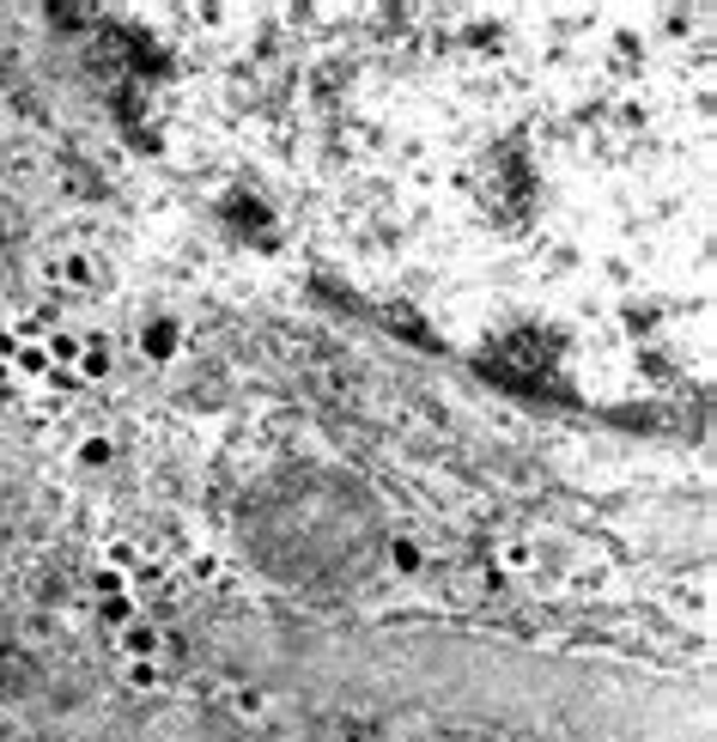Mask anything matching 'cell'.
<instances>
[{"label": "cell", "mask_w": 717, "mask_h": 742, "mask_svg": "<svg viewBox=\"0 0 717 742\" xmlns=\"http://www.w3.org/2000/svg\"><path fill=\"white\" fill-rule=\"evenodd\" d=\"M7 390H13V372H7V365H0V396H7Z\"/></svg>", "instance_id": "14"}, {"label": "cell", "mask_w": 717, "mask_h": 742, "mask_svg": "<svg viewBox=\"0 0 717 742\" xmlns=\"http://www.w3.org/2000/svg\"><path fill=\"white\" fill-rule=\"evenodd\" d=\"M79 347H86V341H79V335H49V347H43V353H49V359H74L79 365Z\"/></svg>", "instance_id": "10"}, {"label": "cell", "mask_w": 717, "mask_h": 742, "mask_svg": "<svg viewBox=\"0 0 717 742\" xmlns=\"http://www.w3.org/2000/svg\"><path fill=\"white\" fill-rule=\"evenodd\" d=\"M110 456H116V444H110V439H86V444H79V463H86V469H104Z\"/></svg>", "instance_id": "8"}, {"label": "cell", "mask_w": 717, "mask_h": 742, "mask_svg": "<svg viewBox=\"0 0 717 742\" xmlns=\"http://www.w3.org/2000/svg\"><path fill=\"white\" fill-rule=\"evenodd\" d=\"M92 742H261L232 706L183 700V694H153L98 724Z\"/></svg>", "instance_id": "3"}, {"label": "cell", "mask_w": 717, "mask_h": 742, "mask_svg": "<svg viewBox=\"0 0 717 742\" xmlns=\"http://www.w3.org/2000/svg\"><path fill=\"white\" fill-rule=\"evenodd\" d=\"M98 614H104L110 627H128L134 621V602L128 597H104V602H98Z\"/></svg>", "instance_id": "9"}, {"label": "cell", "mask_w": 717, "mask_h": 742, "mask_svg": "<svg viewBox=\"0 0 717 742\" xmlns=\"http://www.w3.org/2000/svg\"><path fill=\"white\" fill-rule=\"evenodd\" d=\"M122 652H128L134 664H158V652H165V633H153L146 621H128V627H122Z\"/></svg>", "instance_id": "5"}, {"label": "cell", "mask_w": 717, "mask_h": 742, "mask_svg": "<svg viewBox=\"0 0 717 742\" xmlns=\"http://www.w3.org/2000/svg\"><path fill=\"white\" fill-rule=\"evenodd\" d=\"M19 365H25V372H43V365H49V353H43V347H25V353H19Z\"/></svg>", "instance_id": "13"}, {"label": "cell", "mask_w": 717, "mask_h": 742, "mask_svg": "<svg viewBox=\"0 0 717 742\" xmlns=\"http://www.w3.org/2000/svg\"><path fill=\"white\" fill-rule=\"evenodd\" d=\"M347 742H378V737H366V730H352V737Z\"/></svg>", "instance_id": "15"}, {"label": "cell", "mask_w": 717, "mask_h": 742, "mask_svg": "<svg viewBox=\"0 0 717 742\" xmlns=\"http://www.w3.org/2000/svg\"><path fill=\"white\" fill-rule=\"evenodd\" d=\"M141 353L153 365L177 359V353H183V329H177V317H153V323L141 329Z\"/></svg>", "instance_id": "4"}, {"label": "cell", "mask_w": 717, "mask_h": 742, "mask_svg": "<svg viewBox=\"0 0 717 742\" xmlns=\"http://www.w3.org/2000/svg\"><path fill=\"white\" fill-rule=\"evenodd\" d=\"M128 682H134V688H158V664H134Z\"/></svg>", "instance_id": "12"}, {"label": "cell", "mask_w": 717, "mask_h": 742, "mask_svg": "<svg viewBox=\"0 0 717 742\" xmlns=\"http://www.w3.org/2000/svg\"><path fill=\"white\" fill-rule=\"evenodd\" d=\"M383 561H390L395 573H407V578H414V573H419V542H414V535H390V547H383Z\"/></svg>", "instance_id": "6"}, {"label": "cell", "mask_w": 717, "mask_h": 742, "mask_svg": "<svg viewBox=\"0 0 717 742\" xmlns=\"http://www.w3.org/2000/svg\"><path fill=\"white\" fill-rule=\"evenodd\" d=\"M104 597H128V578L116 573V566H104V573H98V602Z\"/></svg>", "instance_id": "11"}, {"label": "cell", "mask_w": 717, "mask_h": 742, "mask_svg": "<svg viewBox=\"0 0 717 742\" xmlns=\"http://www.w3.org/2000/svg\"><path fill=\"white\" fill-rule=\"evenodd\" d=\"M195 657L256 694L340 718H407L498 742H712L705 682L444 621L335 627L232 609L195 627Z\"/></svg>", "instance_id": "1"}, {"label": "cell", "mask_w": 717, "mask_h": 742, "mask_svg": "<svg viewBox=\"0 0 717 742\" xmlns=\"http://www.w3.org/2000/svg\"><path fill=\"white\" fill-rule=\"evenodd\" d=\"M79 378H110V347H79Z\"/></svg>", "instance_id": "7"}, {"label": "cell", "mask_w": 717, "mask_h": 742, "mask_svg": "<svg viewBox=\"0 0 717 742\" xmlns=\"http://www.w3.org/2000/svg\"><path fill=\"white\" fill-rule=\"evenodd\" d=\"M237 547L261 578L299 597H352L383 566L390 518L359 475L335 463H280L237 506Z\"/></svg>", "instance_id": "2"}]
</instances>
